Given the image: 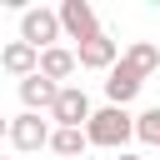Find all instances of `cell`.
Instances as JSON below:
<instances>
[{"instance_id":"cell-11","label":"cell","mask_w":160,"mask_h":160,"mask_svg":"<svg viewBox=\"0 0 160 160\" xmlns=\"http://www.w3.org/2000/svg\"><path fill=\"white\" fill-rule=\"evenodd\" d=\"M120 60H125V65H130L135 75H145V80H150V75L160 70V45H155V40H130Z\"/></svg>"},{"instance_id":"cell-14","label":"cell","mask_w":160,"mask_h":160,"mask_svg":"<svg viewBox=\"0 0 160 160\" xmlns=\"http://www.w3.org/2000/svg\"><path fill=\"white\" fill-rule=\"evenodd\" d=\"M0 140H10V115H0Z\"/></svg>"},{"instance_id":"cell-1","label":"cell","mask_w":160,"mask_h":160,"mask_svg":"<svg viewBox=\"0 0 160 160\" xmlns=\"http://www.w3.org/2000/svg\"><path fill=\"white\" fill-rule=\"evenodd\" d=\"M85 135H90V145H100V150H120L125 140H135V115H130L125 105H105V110L90 115Z\"/></svg>"},{"instance_id":"cell-12","label":"cell","mask_w":160,"mask_h":160,"mask_svg":"<svg viewBox=\"0 0 160 160\" xmlns=\"http://www.w3.org/2000/svg\"><path fill=\"white\" fill-rule=\"evenodd\" d=\"M50 150H55L60 160H75V155L90 150V135H85V130H55V135H50Z\"/></svg>"},{"instance_id":"cell-8","label":"cell","mask_w":160,"mask_h":160,"mask_svg":"<svg viewBox=\"0 0 160 160\" xmlns=\"http://www.w3.org/2000/svg\"><path fill=\"white\" fill-rule=\"evenodd\" d=\"M60 90H65V85H55V80H45V75H30V80H20V105L35 110V115H50L55 100H60Z\"/></svg>"},{"instance_id":"cell-9","label":"cell","mask_w":160,"mask_h":160,"mask_svg":"<svg viewBox=\"0 0 160 160\" xmlns=\"http://www.w3.org/2000/svg\"><path fill=\"white\" fill-rule=\"evenodd\" d=\"M140 85H145V75H135V70L120 60V65L105 75V100H110V105H130V100L140 95Z\"/></svg>"},{"instance_id":"cell-10","label":"cell","mask_w":160,"mask_h":160,"mask_svg":"<svg viewBox=\"0 0 160 160\" xmlns=\"http://www.w3.org/2000/svg\"><path fill=\"white\" fill-rule=\"evenodd\" d=\"M80 70V60H75V50H65V45H55V50H40V75L45 80H55V85H65L70 75Z\"/></svg>"},{"instance_id":"cell-4","label":"cell","mask_w":160,"mask_h":160,"mask_svg":"<svg viewBox=\"0 0 160 160\" xmlns=\"http://www.w3.org/2000/svg\"><path fill=\"white\" fill-rule=\"evenodd\" d=\"M50 135H55V130H50V120H45V115H35V110H20V115L10 120V145H15V150H25V155H30V150H50Z\"/></svg>"},{"instance_id":"cell-6","label":"cell","mask_w":160,"mask_h":160,"mask_svg":"<svg viewBox=\"0 0 160 160\" xmlns=\"http://www.w3.org/2000/svg\"><path fill=\"white\" fill-rule=\"evenodd\" d=\"M75 60H80V70H115L120 65V40H110L105 30L95 35V40H85V45H75Z\"/></svg>"},{"instance_id":"cell-2","label":"cell","mask_w":160,"mask_h":160,"mask_svg":"<svg viewBox=\"0 0 160 160\" xmlns=\"http://www.w3.org/2000/svg\"><path fill=\"white\" fill-rule=\"evenodd\" d=\"M20 40L35 45V50H55V45L65 40V30H60V10H45V5L20 10Z\"/></svg>"},{"instance_id":"cell-3","label":"cell","mask_w":160,"mask_h":160,"mask_svg":"<svg viewBox=\"0 0 160 160\" xmlns=\"http://www.w3.org/2000/svg\"><path fill=\"white\" fill-rule=\"evenodd\" d=\"M90 95L80 90V85H65L60 90V100H55V110H50V120H55V130H85L90 125Z\"/></svg>"},{"instance_id":"cell-5","label":"cell","mask_w":160,"mask_h":160,"mask_svg":"<svg viewBox=\"0 0 160 160\" xmlns=\"http://www.w3.org/2000/svg\"><path fill=\"white\" fill-rule=\"evenodd\" d=\"M60 30H65V40L85 45V40L100 35V15H95L85 0H65V5H60Z\"/></svg>"},{"instance_id":"cell-15","label":"cell","mask_w":160,"mask_h":160,"mask_svg":"<svg viewBox=\"0 0 160 160\" xmlns=\"http://www.w3.org/2000/svg\"><path fill=\"white\" fill-rule=\"evenodd\" d=\"M115 160H140V155H125V150H120V155H115Z\"/></svg>"},{"instance_id":"cell-13","label":"cell","mask_w":160,"mask_h":160,"mask_svg":"<svg viewBox=\"0 0 160 160\" xmlns=\"http://www.w3.org/2000/svg\"><path fill=\"white\" fill-rule=\"evenodd\" d=\"M135 140L160 145V105H150V110H140V115H135Z\"/></svg>"},{"instance_id":"cell-7","label":"cell","mask_w":160,"mask_h":160,"mask_svg":"<svg viewBox=\"0 0 160 160\" xmlns=\"http://www.w3.org/2000/svg\"><path fill=\"white\" fill-rule=\"evenodd\" d=\"M0 70L15 75V80H30V75H40V50L25 45V40H10V45L0 50Z\"/></svg>"},{"instance_id":"cell-16","label":"cell","mask_w":160,"mask_h":160,"mask_svg":"<svg viewBox=\"0 0 160 160\" xmlns=\"http://www.w3.org/2000/svg\"><path fill=\"white\" fill-rule=\"evenodd\" d=\"M0 160H5V155H0Z\"/></svg>"}]
</instances>
